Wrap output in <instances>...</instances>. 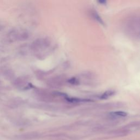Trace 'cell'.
<instances>
[{
  "label": "cell",
  "mask_w": 140,
  "mask_h": 140,
  "mask_svg": "<svg viewBox=\"0 0 140 140\" xmlns=\"http://www.w3.org/2000/svg\"><path fill=\"white\" fill-rule=\"evenodd\" d=\"M49 45V42L44 38L38 39L34 41L32 45V48L35 52H37L45 49Z\"/></svg>",
  "instance_id": "1"
},
{
  "label": "cell",
  "mask_w": 140,
  "mask_h": 140,
  "mask_svg": "<svg viewBox=\"0 0 140 140\" xmlns=\"http://www.w3.org/2000/svg\"><path fill=\"white\" fill-rule=\"evenodd\" d=\"M39 136V135L37 132H30L16 136V139L18 140H29L37 139Z\"/></svg>",
  "instance_id": "2"
},
{
  "label": "cell",
  "mask_w": 140,
  "mask_h": 140,
  "mask_svg": "<svg viewBox=\"0 0 140 140\" xmlns=\"http://www.w3.org/2000/svg\"><path fill=\"white\" fill-rule=\"evenodd\" d=\"M115 92L112 90H108L104 92V94H102L100 96V99L101 100H105L107 99L111 96H112L113 95H114Z\"/></svg>",
  "instance_id": "3"
},
{
  "label": "cell",
  "mask_w": 140,
  "mask_h": 140,
  "mask_svg": "<svg viewBox=\"0 0 140 140\" xmlns=\"http://www.w3.org/2000/svg\"><path fill=\"white\" fill-rule=\"evenodd\" d=\"M110 115L113 117H125L128 113L123 111H115L110 113Z\"/></svg>",
  "instance_id": "4"
},
{
  "label": "cell",
  "mask_w": 140,
  "mask_h": 140,
  "mask_svg": "<svg viewBox=\"0 0 140 140\" xmlns=\"http://www.w3.org/2000/svg\"><path fill=\"white\" fill-rule=\"evenodd\" d=\"M66 101L70 102H73V103H76V102H88L89 101V100H85L82 99H79L76 98H69L68 96L66 97L65 99Z\"/></svg>",
  "instance_id": "5"
},
{
  "label": "cell",
  "mask_w": 140,
  "mask_h": 140,
  "mask_svg": "<svg viewBox=\"0 0 140 140\" xmlns=\"http://www.w3.org/2000/svg\"><path fill=\"white\" fill-rule=\"evenodd\" d=\"M92 13H93V17H94V18L97 21L99 22V23H100L101 24H102V25H104V22L103 21V20L102 19V18H101V16H99V14H98V13L95 12V11H93Z\"/></svg>",
  "instance_id": "6"
},
{
  "label": "cell",
  "mask_w": 140,
  "mask_h": 140,
  "mask_svg": "<svg viewBox=\"0 0 140 140\" xmlns=\"http://www.w3.org/2000/svg\"><path fill=\"white\" fill-rule=\"evenodd\" d=\"M67 82L71 84L72 85H78L79 84V81H78V79L75 77H73V78H70V79L68 80Z\"/></svg>",
  "instance_id": "7"
},
{
  "label": "cell",
  "mask_w": 140,
  "mask_h": 140,
  "mask_svg": "<svg viewBox=\"0 0 140 140\" xmlns=\"http://www.w3.org/2000/svg\"><path fill=\"white\" fill-rule=\"evenodd\" d=\"M99 3H101L102 4H104V3H106V1H99Z\"/></svg>",
  "instance_id": "8"
}]
</instances>
